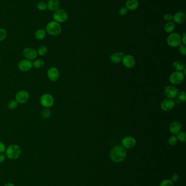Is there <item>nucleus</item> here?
Returning a JSON list of instances; mask_svg holds the SVG:
<instances>
[{
    "label": "nucleus",
    "instance_id": "f257e3e1",
    "mask_svg": "<svg viewBox=\"0 0 186 186\" xmlns=\"http://www.w3.org/2000/svg\"><path fill=\"white\" fill-rule=\"evenodd\" d=\"M127 151L122 145H116L113 147L110 152V157L113 162L120 163L125 160Z\"/></svg>",
    "mask_w": 186,
    "mask_h": 186
},
{
    "label": "nucleus",
    "instance_id": "f03ea898",
    "mask_svg": "<svg viewBox=\"0 0 186 186\" xmlns=\"http://www.w3.org/2000/svg\"><path fill=\"white\" fill-rule=\"evenodd\" d=\"M62 26L60 23H58L54 20L48 22L45 27L47 33L51 36H59L62 32Z\"/></svg>",
    "mask_w": 186,
    "mask_h": 186
},
{
    "label": "nucleus",
    "instance_id": "7ed1b4c3",
    "mask_svg": "<svg viewBox=\"0 0 186 186\" xmlns=\"http://www.w3.org/2000/svg\"><path fill=\"white\" fill-rule=\"evenodd\" d=\"M21 153V147L18 145L12 144L9 145L5 150L6 156L11 160L18 158Z\"/></svg>",
    "mask_w": 186,
    "mask_h": 186
},
{
    "label": "nucleus",
    "instance_id": "20e7f679",
    "mask_svg": "<svg viewBox=\"0 0 186 186\" xmlns=\"http://www.w3.org/2000/svg\"><path fill=\"white\" fill-rule=\"evenodd\" d=\"M167 43L171 47H177L180 46L182 44L181 35L177 33H171L168 36Z\"/></svg>",
    "mask_w": 186,
    "mask_h": 186
},
{
    "label": "nucleus",
    "instance_id": "39448f33",
    "mask_svg": "<svg viewBox=\"0 0 186 186\" xmlns=\"http://www.w3.org/2000/svg\"><path fill=\"white\" fill-rule=\"evenodd\" d=\"M54 20L58 23H62L66 22L68 19V13L63 9H58L54 12L53 14Z\"/></svg>",
    "mask_w": 186,
    "mask_h": 186
},
{
    "label": "nucleus",
    "instance_id": "423d86ee",
    "mask_svg": "<svg viewBox=\"0 0 186 186\" xmlns=\"http://www.w3.org/2000/svg\"><path fill=\"white\" fill-rule=\"evenodd\" d=\"M40 103L44 108H50L55 103V100L52 95L45 93L40 98Z\"/></svg>",
    "mask_w": 186,
    "mask_h": 186
},
{
    "label": "nucleus",
    "instance_id": "0eeeda50",
    "mask_svg": "<svg viewBox=\"0 0 186 186\" xmlns=\"http://www.w3.org/2000/svg\"><path fill=\"white\" fill-rule=\"evenodd\" d=\"M184 75L181 71H176L173 72L169 77L170 82L174 85H178L184 82Z\"/></svg>",
    "mask_w": 186,
    "mask_h": 186
},
{
    "label": "nucleus",
    "instance_id": "6e6552de",
    "mask_svg": "<svg viewBox=\"0 0 186 186\" xmlns=\"http://www.w3.org/2000/svg\"><path fill=\"white\" fill-rule=\"evenodd\" d=\"M30 94L25 90H21L18 91L16 95V101L19 104H24L28 102L30 99Z\"/></svg>",
    "mask_w": 186,
    "mask_h": 186
},
{
    "label": "nucleus",
    "instance_id": "1a4fd4ad",
    "mask_svg": "<svg viewBox=\"0 0 186 186\" xmlns=\"http://www.w3.org/2000/svg\"><path fill=\"white\" fill-rule=\"evenodd\" d=\"M122 146L126 149H131L136 146V140L134 137L126 136L121 141Z\"/></svg>",
    "mask_w": 186,
    "mask_h": 186
},
{
    "label": "nucleus",
    "instance_id": "9d476101",
    "mask_svg": "<svg viewBox=\"0 0 186 186\" xmlns=\"http://www.w3.org/2000/svg\"><path fill=\"white\" fill-rule=\"evenodd\" d=\"M23 54L25 59L30 60L31 61L36 60L38 56L37 50L34 49V48L30 47L25 48L23 50Z\"/></svg>",
    "mask_w": 186,
    "mask_h": 186
},
{
    "label": "nucleus",
    "instance_id": "9b49d317",
    "mask_svg": "<svg viewBox=\"0 0 186 186\" xmlns=\"http://www.w3.org/2000/svg\"><path fill=\"white\" fill-rule=\"evenodd\" d=\"M18 67L19 70L23 72H28L33 67L32 62L30 60L24 59L19 62Z\"/></svg>",
    "mask_w": 186,
    "mask_h": 186
},
{
    "label": "nucleus",
    "instance_id": "f8f14e48",
    "mask_svg": "<svg viewBox=\"0 0 186 186\" xmlns=\"http://www.w3.org/2000/svg\"><path fill=\"white\" fill-rule=\"evenodd\" d=\"M60 71L57 67H51L47 70V76L51 82H56L60 78Z\"/></svg>",
    "mask_w": 186,
    "mask_h": 186
},
{
    "label": "nucleus",
    "instance_id": "ddd939ff",
    "mask_svg": "<svg viewBox=\"0 0 186 186\" xmlns=\"http://www.w3.org/2000/svg\"><path fill=\"white\" fill-rule=\"evenodd\" d=\"M178 93V89L173 85H168L167 87H166L164 91V95L167 98H170V99L176 98L177 95Z\"/></svg>",
    "mask_w": 186,
    "mask_h": 186
},
{
    "label": "nucleus",
    "instance_id": "4468645a",
    "mask_svg": "<svg viewBox=\"0 0 186 186\" xmlns=\"http://www.w3.org/2000/svg\"><path fill=\"white\" fill-rule=\"evenodd\" d=\"M122 61L123 65L128 69L133 68L135 65V58L131 54L125 55L122 58Z\"/></svg>",
    "mask_w": 186,
    "mask_h": 186
},
{
    "label": "nucleus",
    "instance_id": "2eb2a0df",
    "mask_svg": "<svg viewBox=\"0 0 186 186\" xmlns=\"http://www.w3.org/2000/svg\"><path fill=\"white\" fill-rule=\"evenodd\" d=\"M175 105V103L173 100L170 98H167L162 102L160 104V107L164 111H170L174 108Z\"/></svg>",
    "mask_w": 186,
    "mask_h": 186
},
{
    "label": "nucleus",
    "instance_id": "dca6fc26",
    "mask_svg": "<svg viewBox=\"0 0 186 186\" xmlns=\"http://www.w3.org/2000/svg\"><path fill=\"white\" fill-rule=\"evenodd\" d=\"M186 16L183 12H178L173 15V20L175 23L180 25L184 23L186 20Z\"/></svg>",
    "mask_w": 186,
    "mask_h": 186
},
{
    "label": "nucleus",
    "instance_id": "f3484780",
    "mask_svg": "<svg viewBox=\"0 0 186 186\" xmlns=\"http://www.w3.org/2000/svg\"><path fill=\"white\" fill-rule=\"evenodd\" d=\"M47 5V9L50 12H55L60 8V2L59 0H48Z\"/></svg>",
    "mask_w": 186,
    "mask_h": 186
},
{
    "label": "nucleus",
    "instance_id": "a211bd4d",
    "mask_svg": "<svg viewBox=\"0 0 186 186\" xmlns=\"http://www.w3.org/2000/svg\"><path fill=\"white\" fill-rule=\"evenodd\" d=\"M182 129V125L181 123L178 122H174L170 125L169 130L171 133L175 135L181 132Z\"/></svg>",
    "mask_w": 186,
    "mask_h": 186
},
{
    "label": "nucleus",
    "instance_id": "6ab92c4d",
    "mask_svg": "<svg viewBox=\"0 0 186 186\" xmlns=\"http://www.w3.org/2000/svg\"><path fill=\"white\" fill-rule=\"evenodd\" d=\"M139 6L138 0H127L125 7L128 10L133 11L137 9Z\"/></svg>",
    "mask_w": 186,
    "mask_h": 186
},
{
    "label": "nucleus",
    "instance_id": "aec40b11",
    "mask_svg": "<svg viewBox=\"0 0 186 186\" xmlns=\"http://www.w3.org/2000/svg\"><path fill=\"white\" fill-rule=\"evenodd\" d=\"M124 53L122 52H115L110 56V60L111 62L115 63V64H118L122 61V58L124 56Z\"/></svg>",
    "mask_w": 186,
    "mask_h": 186
},
{
    "label": "nucleus",
    "instance_id": "412c9836",
    "mask_svg": "<svg viewBox=\"0 0 186 186\" xmlns=\"http://www.w3.org/2000/svg\"><path fill=\"white\" fill-rule=\"evenodd\" d=\"M175 29V24L173 21L167 22L164 26V29L166 33H171Z\"/></svg>",
    "mask_w": 186,
    "mask_h": 186
},
{
    "label": "nucleus",
    "instance_id": "4be33fe9",
    "mask_svg": "<svg viewBox=\"0 0 186 186\" xmlns=\"http://www.w3.org/2000/svg\"><path fill=\"white\" fill-rule=\"evenodd\" d=\"M46 36H47V32L45 31V29H37L34 34L35 38L39 40H43L46 37Z\"/></svg>",
    "mask_w": 186,
    "mask_h": 186
},
{
    "label": "nucleus",
    "instance_id": "5701e85b",
    "mask_svg": "<svg viewBox=\"0 0 186 186\" xmlns=\"http://www.w3.org/2000/svg\"><path fill=\"white\" fill-rule=\"evenodd\" d=\"M32 65L35 69H42L44 67L45 62L41 59H37L32 62Z\"/></svg>",
    "mask_w": 186,
    "mask_h": 186
},
{
    "label": "nucleus",
    "instance_id": "b1692460",
    "mask_svg": "<svg viewBox=\"0 0 186 186\" xmlns=\"http://www.w3.org/2000/svg\"><path fill=\"white\" fill-rule=\"evenodd\" d=\"M37 54L40 56H44L48 52V48L46 45L40 46L37 50Z\"/></svg>",
    "mask_w": 186,
    "mask_h": 186
},
{
    "label": "nucleus",
    "instance_id": "393cba45",
    "mask_svg": "<svg viewBox=\"0 0 186 186\" xmlns=\"http://www.w3.org/2000/svg\"><path fill=\"white\" fill-rule=\"evenodd\" d=\"M173 67L176 71H182L184 70L185 66L182 62H180V61H175L173 63Z\"/></svg>",
    "mask_w": 186,
    "mask_h": 186
},
{
    "label": "nucleus",
    "instance_id": "a878e982",
    "mask_svg": "<svg viewBox=\"0 0 186 186\" xmlns=\"http://www.w3.org/2000/svg\"><path fill=\"white\" fill-rule=\"evenodd\" d=\"M51 115V112L50 111V108H44L41 112V115L43 118L47 119L50 118Z\"/></svg>",
    "mask_w": 186,
    "mask_h": 186
},
{
    "label": "nucleus",
    "instance_id": "bb28decb",
    "mask_svg": "<svg viewBox=\"0 0 186 186\" xmlns=\"http://www.w3.org/2000/svg\"><path fill=\"white\" fill-rule=\"evenodd\" d=\"M18 104L16 100H11V101L8 102V108L11 110H14L18 107Z\"/></svg>",
    "mask_w": 186,
    "mask_h": 186
},
{
    "label": "nucleus",
    "instance_id": "cd10ccee",
    "mask_svg": "<svg viewBox=\"0 0 186 186\" xmlns=\"http://www.w3.org/2000/svg\"><path fill=\"white\" fill-rule=\"evenodd\" d=\"M177 140L180 141L181 142H186V132L184 131H181L177 134Z\"/></svg>",
    "mask_w": 186,
    "mask_h": 186
},
{
    "label": "nucleus",
    "instance_id": "c85d7f7f",
    "mask_svg": "<svg viewBox=\"0 0 186 186\" xmlns=\"http://www.w3.org/2000/svg\"><path fill=\"white\" fill-rule=\"evenodd\" d=\"M37 8L40 11H44L47 9V3L43 1H40L37 4Z\"/></svg>",
    "mask_w": 186,
    "mask_h": 186
},
{
    "label": "nucleus",
    "instance_id": "c756f323",
    "mask_svg": "<svg viewBox=\"0 0 186 186\" xmlns=\"http://www.w3.org/2000/svg\"><path fill=\"white\" fill-rule=\"evenodd\" d=\"M8 35V32L5 29L1 28L0 29V42L5 40Z\"/></svg>",
    "mask_w": 186,
    "mask_h": 186
},
{
    "label": "nucleus",
    "instance_id": "7c9ffc66",
    "mask_svg": "<svg viewBox=\"0 0 186 186\" xmlns=\"http://www.w3.org/2000/svg\"><path fill=\"white\" fill-rule=\"evenodd\" d=\"M174 182L171 180L165 179L160 183V186H174Z\"/></svg>",
    "mask_w": 186,
    "mask_h": 186
},
{
    "label": "nucleus",
    "instance_id": "2f4dec72",
    "mask_svg": "<svg viewBox=\"0 0 186 186\" xmlns=\"http://www.w3.org/2000/svg\"><path fill=\"white\" fill-rule=\"evenodd\" d=\"M177 141H178V140H177V137H176V136H171V137L169 138V140H168V142H169V144L171 145V146H174V145H175L177 144Z\"/></svg>",
    "mask_w": 186,
    "mask_h": 186
},
{
    "label": "nucleus",
    "instance_id": "473e14b6",
    "mask_svg": "<svg viewBox=\"0 0 186 186\" xmlns=\"http://www.w3.org/2000/svg\"><path fill=\"white\" fill-rule=\"evenodd\" d=\"M128 11L129 10L126 8V7H121L118 10V14L120 15L124 16H126L128 13Z\"/></svg>",
    "mask_w": 186,
    "mask_h": 186
},
{
    "label": "nucleus",
    "instance_id": "72a5a7b5",
    "mask_svg": "<svg viewBox=\"0 0 186 186\" xmlns=\"http://www.w3.org/2000/svg\"><path fill=\"white\" fill-rule=\"evenodd\" d=\"M178 98L180 101L185 102L186 101V93L185 91H181L177 94Z\"/></svg>",
    "mask_w": 186,
    "mask_h": 186
},
{
    "label": "nucleus",
    "instance_id": "f704fd0d",
    "mask_svg": "<svg viewBox=\"0 0 186 186\" xmlns=\"http://www.w3.org/2000/svg\"><path fill=\"white\" fill-rule=\"evenodd\" d=\"M164 19L166 22L172 21L173 19V15L170 13H166L164 15Z\"/></svg>",
    "mask_w": 186,
    "mask_h": 186
},
{
    "label": "nucleus",
    "instance_id": "c9c22d12",
    "mask_svg": "<svg viewBox=\"0 0 186 186\" xmlns=\"http://www.w3.org/2000/svg\"><path fill=\"white\" fill-rule=\"evenodd\" d=\"M179 52L181 54L186 56V45H181L180 46H179V49H178Z\"/></svg>",
    "mask_w": 186,
    "mask_h": 186
},
{
    "label": "nucleus",
    "instance_id": "e433bc0d",
    "mask_svg": "<svg viewBox=\"0 0 186 186\" xmlns=\"http://www.w3.org/2000/svg\"><path fill=\"white\" fill-rule=\"evenodd\" d=\"M5 150H6L5 145L2 142H0V153H3L4 152H5Z\"/></svg>",
    "mask_w": 186,
    "mask_h": 186
},
{
    "label": "nucleus",
    "instance_id": "4c0bfd02",
    "mask_svg": "<svg viewBox=\"0 0 186 186\" xmlns=\"http://www.w3.org/2000/svg\"><path fill=\"white\" fill-rule=\"evenodd\" d=\"M179 178H180V176L178 175V174H174V175L171 176V180L173 182H177V181H178V180H179Z\"/></svg>",
    "mask_w": 186,
    "mask_h": 186
},
{
    "label": "nucleus",
    "instance_id": "58836bf2",
    "mask_svg": "<svg viewBox=\"0 0 186 186\" xmlns=\"http://www.w3.org/2000/svg\"><path fill=\"white\" fill-rule=\"evenodd\" d=\"M181 40H182V43L184 45H186V34L185 32L183 33L182 34V36L181 37Z\"/></svg>",
    "mask_w": 186,
    "mask_h": 186
},
{
    "label": "nucleus",
    "instance_id": "ea45409f",
    "mask_svg": "<svg viewBox=\"0 0 186 186\" xmlns=\"http://www.w3.org/2000/svg\"><path fill=\"white\" fill-rule=\"evenodd\" d=\"M5 155H3V153H0V163L4 162V161L5 160Z\"/></svg>",
    "mask_w": 186,
    "mask_h": 186
},
{
    "label": "nucleus",
    "instance_id": "a19ab883",
    "mask_svg": "<svg viewBox=\"0 0 186 186\" xmlns=\"http://www.w3.org/2000/svg\"><path fill=\"white\" fill-rule=\"evenodd\" d=\"M5 186H15L14 185V184H12V183H7V184H5Z\"/></svg>",
    "mask_w": 186,
    "mask_h": 186
}]
</instances>
